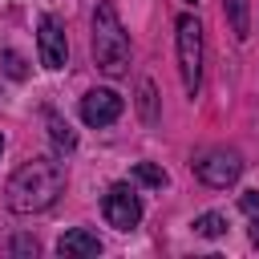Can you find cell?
Segmentation results:
<instances>
[{"label": "cell", "mask_w": 259, "mask_h": 259, "mask_svg": "<svg viewBox=\"0 0 259 259\" xmlns=\"http://www.w3.org/2000/svg\"><path fill=\"white\" fill-rule=\"evenodd\" d=\"M190 170L198 174V182H206V186H214V190H227V186L239 182L243 158H239L235 150H227V146H214V150L198 154V158L190 162Z\"/></svg>", "instance_id": "obj_4"}, {"label": "cell", "mask_w": 259, "mask_h": 259, "mask_svg": "<svg viewBox=\"0 0 259 259\" xmlns=\"http://www.w3.org/2000/svg\"><path fill=\"white\" fill-rule=\"evenodd\" d=\"M174 32H178V73H182V89L186 97H198L202 89V24L198 16H178L174 20Z\"/></svg>", "instance_id": "obj_3"}, {"label": "cell", "mask_w": 259, "mask_h": 259, "mask_svg": "<svg viewBox=\"0 0 259 259\" xmlns=\"http://www.w3.org/2000/svg\"><path fill=\"white\" fill-rule=\"evenodd\" d=\"M49 138H53V146H57L61 154H69V150L77 146V134H73L69 121H61L57 113H49Z\"/></svg>", "instance_id": "obj_12"}, {"label": "cell", "mask_w": 259, "mask_h": 259, "mask_svg": "<svg viewBox=\"0 0 259 259\" xmlns=\"http://www.w3.org/2000/svg\"><path fill=\"white\" fill-rule=\"evenodd\" d=\"M190 4H194V0H190Z\"/></svg>", "instance_id": "obj_19"}, {"label": "cell", "mask_w": 259, "mask_h": 259, "mask_svg": "<svg viewBox=\"0 0 259 259\" xmlns=\"http://www.w3.org/2000/svg\"><path fill=\"white\" fill-rule=\"evenodd\" d=\"M65 182H69L65 162H57V158H28L24 166L12 170L8 186H4V202L16 214H40V210H49L65 194Z\"/></svg>", "instance_id": "obj_1"}, {"label": "cell", "mask_w": 259, "mask_h": 259, "mask_svg": "<svg viewBox=\"0 0 259 259\" xmlns=\"http://www.w3.org/2000/svg\"><path fill=\"white\" fill-rule=\"evenodd\" d=\"M239 206H243V214H259V190H247L239 198Z\"/></svg>", "instance_id": "obj_15"}, {"label": "cell", "mask_w": 259, "mask_h": 259, "mask_svg": "<svg viewBox=\"0 0 259 259\" xmlns=\"http://www.w3.org/2000/svg\"><path fill=\"white\" fill-rule=\"evenodd\" d=\"M89 49H93V65L105 73V77H121L130 69V32L121 28V16L109 0H101L93 8V36H89Z\"/></svg>", "instance_id": "obj_2"}, {"label": "cell", "mask_w": 259, "mask_h": 259, "mask_svg": "<svg viewBox=\"0 0 259 259\" xmlns=\"http://www.w3.org/2000/svg\"><path fill=\"white\" fill-rule=\"evenodd\" d=\"M223 16H227V24L239 40L251 36V4L247 0H223Z\"/></svg>", "instance_id": "obj_9"}, {"label": "cell", "mask_w": 259, "mask_h": 259, "mask_svg": "<svg viewBox=\"0 0 259 259\" xmlns=\"http://www.w3.org/2000/svg\"><path fill=\"white\" fill-rule=\"evenodd\" d=\"M247 235H251V243L259 247V214H251V231H247Z\"/></svg>", "instance_id": "obj_17"}, {"label": "cell", "mask_w": 259, "mask_h": 259, "mask_svg": "<svg viewBox=\"0 0 259 259\" xmlns=\"http://www.w3.org/2000/svg\"><path fill=\"white\" fill-rule=\"evenodd\" d=\"M134 178H138L142 186H154V190H162V186L170 182V178H166V170H162V166H154V162H138V166H134Z\"/></svg>", "instance_id": "obj_13"}, {"label": "cell", "mask_w": 259, "mask_h": 259, "mask_svg": "<svg viewBox=\"0 0 259 259\" xmlns=\"http://www.w3.org/2000/svg\"><path fill=\"white\" fill-rule=\"evenodd\" d=\"M4 73H8L12 81H24V77H28V69H24V57L8 49V53H4Z\"/></svg>", "instance_id": "obj_14"}, {"label": "cell", "mask_w": 259, "mask_h": 259, "mask_svg": "<svg viewBox=\"0 0 259 259\" xmlns=\"http://www.w3.org/2000/svg\"><path fill=\"white\" fill-rule=\"evenodd\" d=\"M36 53H40L45 69H65L69 65V40H65V28H61L57 16H40V24H36Z\"/></svg>", "instance_id": "obj_6"}, {"label": "cell", "mask_w": 259, "mask_h": 259, "mask_svg": "<svg viewBox=\"0 0 259 259\" xmlns=\"http://www.w3.org/2000/svg\"><path fill=\"white\" fill-rule=\"evenodd\" d=\"M101 214L113 231H134L142 223V198L134 194L130 182H113L105 194H101Z\"/></svg>", "instance_id": "obj_5"}, {"label": "cell", "mask_w": 259, "mask_h": 259, "mask_svg": "<svg viewBox=\"0 0 259 259\" xmlns=\"http://www.w3.org/2000/svg\"><path fill=\"white\" fill-rule=\"evenodd\" d=\"M138 113H142L146 125L158 121V89H154V81H138Z\"/></svg>", "instance_id": "obj_10"}, {"label": "cell", "mask_w": 259, "mask_h": 259, "mask_svg": "<svg viewBox=\"0 0 259 259\" xmlns=\"http://www.w3.org/2000/svg\"><path fill=\"white\" fill-rule=\"evenodd\" d=\"M57 255H101V239L85 227H73L57 239Z\"/></svg>", "instance_id": "obj_8"}, {"label": "cell", "mask_w": 259, "mask_h": 259, "mask_svg": "<svg viewBox=\"0 0 259 259\" xmlns=\"http://www.w3.org/2000/svg\"><path fill=\"white\" fill-rule=\"evenodd\" d=\"M0 154H4V138H0Z\"/></svg>", "instance_id": "obj_18"}, {"label": "cell", "mask_w": 259, "mask_h": 259, "mask_svg": "<svg viewBox=\"0 0 259 259\" xmlns=\"http://www.w3.org/2000/svg\"><path fill=\"white\" fill-rule=\"evenodd\" d=\"M121 109H125V101H121L113 89H89V93L81 97V121L93 125V130L113 125V121L121 117Z\"/></svg>", "instance_id": "obj_7"}, {"label": "cell", "mask_w": 259, "mask_h": 259, "mask_svg": "<svg viewBox=\"0 0 259 259\" xmlns=\"http://www.w3.org/2000/svg\"><path fill=\"white\" fill-rule=\"evenodd\" d=\"M190 227H194V235H202V239H219V235H227V214L206 210V214H198Z\"/></svg>", "instance_id": "obj_11"}, {"label": "cell", "mask_w": 259, "mask_h": 259, "mask_svg": "<svg viewBox=\"0 0 259 259\" xmlns=\"http://www.w3.org/2000/svg\"><path fill=\"white\" fill-rule=\"evenodd\" d=\"M12 251H16V255H36V239H28V235H20V239L12 243Z\"/></svg>", "instance_id": "obj_16"}]
</instances>
